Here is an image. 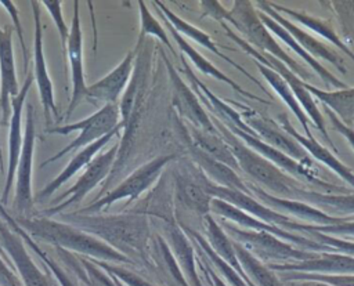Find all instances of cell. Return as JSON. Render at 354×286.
<instances>
[{
	"instance_id": "obj_39",
	"label": "cell",
	"mask_w": 354,
	"mask_h": 286,
	"mask_svg": "<svg viewBox=\"0 0 354 286\" xmlns=\"http://www.w3.org/2000/svg\"><path fill=\"white\" fill-rule=\"evenodd\" d=\"M0 6L7 11V14L10 15L11 21H12V26L17 32V36H18V40L21 43V47H22V54H24V61H25V65L28 62V50H26V46H25V37H24V29H22V25H21V19H19V15H18V10L14 4V1L11 0H0Z\"/></svg>"
},
{
	"instance_id": "obj_37",
	"label": "cell",
	"mask_w": 354,
	"mask_h": 286,
	"mask_svg": "<svg viewBox=\"0 0 354 286\" xmlns=\"http://www.w3.org/2000/svg\"><path fill=\"white\" fill-rule=\"evenodd\" d=\"M40 4L46 8V11L50 14L53 22L55 23V28H57L58 35H59L64 55H66V46H68L71 28H68L65 19H64V15H62V8H61L62 1H59V0H44V1H40Z\"/></svg>"
},
{
	"instance_id": "obj_7",
	"label": "cell",
	"mask_w": 354,
	"mask_h": 286,
	"mask_svg": "<svg viewBox=\"0 0 354 286\" xmlns=\"http://www.w3.org/2000/svg\"><path fill=\"white\" fill-rule=\"evenodd\" d=\"M118 153H119V144H115L108 151L98 153L90 162V164L84 169L79 180L59 196L58 200L61 202L57 206L43 210L41 216L51 218L65 213V210L69 207H77L82 203V200L86 198V195L91 192L108 175L109 170L115 163Z\"/></svg>"
},
{
	"instance_id": "obj_18",
	"label": "cell",
	"mask_w": 354,
	"mask_h": 286,
	"mask_svg": "<svg viewBox=\"0 0 354 286\" xmlns=\"http://www.w3.org/2000/svg\"><path fill=\"white\" fill-rule=\"evenodd\" d=\"M206 188H207V192L213 198L228 202V203L234 204L235 207L243 210L245 213L253 216L254 218H257L266 224H270V225L277 224V225H281L283 229H289V225L293 222V221H290V218L288 216H283L279 211L268 209L259 200L253 199L250 196V193L227 189V188L218 187L216 184H206Z\"/></svg>"
},
{
	"instance_id": "obj_17",
	"label": "cell",
	"mask_w": 354,
	"mask_h": 286,
	"mask_svg": "<svg viewBox=\"0 0 354 286\" xmlns=\"http://www.w3.org/2000/svg\"><path fill=\"white\" fill-rule=\"evenodd\" d=\"M136 53L130 51L122 62L106 73L102 79L87 86L86 101L91 104H116L122 91L127 87L133 68H134Z\"/></svg>"
},
{
	"instance_id": "obj_40",
	"label": "cell",
	"mask_w": 354,
	"mask_h": 286,
	"mask_svg": "<svg viewBox=\"0 0 354 286\" xmlns=\"http://www.w3.org/2000/svg\"><path fill=\"white\" fill-rule=\"evenodd\" d=\"M310 229L321 232V233H326V235H332V236H354V221H343L340 224H335V225H325V227H319V225H308Z\"/></svg>"
},
{
	"instance_id": "obj_4",
	"label": "cell",
	"mask_w": 354,
	"mask_h": 286,
	"mask_svg": "<svg viewBox=\"0 0 354 286\" xmlns=\"http://www.w3.org/2000/svg\"><path fill=\"white\" fill-rule=\"evenodd\" d=\"M213 124L224 135V141L230 146L238 163V167H241L246 174L254 178L264 188L283 196H295L297 184L293 178L288 177L282 170L260 156L256 151L239 142L238 137L227 130V127L220 123V120H216Z\"/></svg>"
},
{
	"instance_id": "obj_36",
	"label": "cell",
	"mask_w": 354,
	"mask_h": 286,
	"mask_svg": "<svg viewBox=\"0 0 354 286\" xmlns=\"http://www.w3.org/2000/svg\"><path fill=\"white\" fill-rule=\"evenodd\" d=\"M290 229L295 231H307L310 233L314 235L315 242L324 245L329 251H342L344 254H350L354 256V240H346V239H340L337 236H332V235H326V233H321L317 231H313L308 228L307 224H299V222H293Z\"/></svg>"
},
{
	"instance_id": "obj_5",
	"label": "cell",
	"mask_w": 354,
	"mask_h": 286,
	"mask_svg": "<svg viewBox=\"0 0 354 286\" xmlns=\"http://www.w3.org/2000/svg\"><path fill=\"white\" fill-rule=\"evenodd\" d=\"M119 126H123L120 122V112H119V105L118 104H105L102 105L97 112L90 115L88 117L75 122L71 124H64V126H55L48 130L50 134H58V135H66L73 131H80V134L71 141L65 148H62L59 152L54 153L50 156L47 160H44L40 166L43 169L44 166L54 163L59 160L62 156L72 151H79L97 140L102 138L104 135L112 133L115 128Z\"/></svg>"
},
{
	"instance_id": "obj_35",
	"label": "cell",
	"mask_w": 354,
	"mask_h": 286,
	"mask_svg": "<svg viewBox=\"0 0 354 286\" xmlns=\"http://www.w3.org/2000/svg\"><path fill=\"white\" fill-rule=\"evenodd\" d=\"M278 268H306V269H326V271H354V258L343 254H324L315 260L303 261L299 265H285Z\"/></svg>"
},
{
	"instance_id": "obj_41",
	"label": "cell",
	"mask_w": 354,
	"mask_h": 286,
	"mask_svg": "<svg viewBox=\"0 0 354 286\" xmlns=\"http://www.w3.org/2000/svg\"><path fill=\"white\" fill-rule=\"evenodd\" d=\"M0 286H22L12 268L0 256Z\"/></svg>"
},
{
	"instance_id": "obj_30",
	"label": "cell",
	"mask_w": 354,
	"mask_h": 286,
	"mask_svg": "<svg viewBox=\"0 0 354 286\" xmlns=\"http://www.w3.org/2000/svg\"><path fill=\"white\" fill-rule=\"evenodd\" d=\"M257 65V69L261 72V75L264 76V79L268 82V84H271V87L278 93V95L286 102V105L290 108V111L297 116L299 122L301 123L304 131H306V135L307 138H314L311 131L308 130V124H307V116L304 115V111L303 108L300 106V104L297 102V99L293 97V93L290 90V87L288 86V83L275 72L272 70L271 68H267L266 65L263 64H256Z\"/></svg>"
},
{
	"instance_id": "obj_33",
	"label": "cell",
	"mask_w": 354,
	"mask_h": 286,
	"mask_svg": "<svg viewBox=\"0 0 354 286\" xmlns=\"http://www.w3.org/2000/svg\"><path fill=\"white\" fill-rule=\"evenodd\" d=\"M275 11L279 10L281 12H285L288 15H290L293 19H296L297 22L303 23L304 26L315 30L318 35H321L324 39H326L328 41H332L335 46H337L340 50H343L346 54L350 55L351 59H354V54L350 51V48L339 39V36L335 33V30H332L330 26H328L322 19H318V18H313V17H308L306 14H300V12H296V11H292L289 8H285V7H281V6H277L274 3L270 4Z\"/></svg>"
},
{
	"instance_id": "obj_3",
	"label": "cell",
	"mask_w": 354,
	"mask_h": 286,
	"mask_svg": "<svg viewBox=\"0 0 354 286\" xmlns=\"http://www.w3.org/2000/svg\"><path fill=\"white\" fill-rule=\"evenodd\" d=\"M206 14L212 15L218 22L227 19L248 39V44L252 43L256 47L270 53L271 57L285 64L286 68H289L296 76L308 79L307 70L301 68L296 61H293L286 53H283V50L271 37L270 30H267L264 23L260 21L257 12L253 10L250 3L236 1L234 10L231 12H227L224 8H221V6L217 1H214L207 6Z\"/></svg>"
},
{
	"instance_id": "obj_15",
	"label": "cell",
	"mask_w": 354,
	"mask_h": 286,
	"mask_svg": "<svg viewBox=\"0 0 354 286\" xmlns=\"http://www.w3.org/2000/svg\"><path fill=\"white\" fill-rule=\"evenodd\" d=\"M32 12H33V23H35V35H33V64L35 72L33 77L36 80V86L39 90V97L44 113L48 116L50 113H58L55 101H54V87L48 75L46 58H44V47H43V23H41V4L40 1H32Z\"/></svg>"
},
{
	"instance_id": "obj_31",
	"label": "cell",
	"mask_w": 354,
	"mask_h": 286,
	"mask_svg": "<svg viewBox=\"0 0 354 286\" xmlns=\"http://www.w3.org/2000/svg\"><path fill=\"white\" fill-rule=\"evenodd\" d=\"M177 193L183 203H185L196 213L206 214L210 210V202L213 196L207 192L206 185L202 187L199 182L189 178H178Z\"/></svg>"
},
{
	"instance_id": "obj_29",
	"label": "cell",
	"mask_w": 354,
	"mask_h": 286,
	"mask_svg": "<svg viewBox=\"0 0 354 286\" xmlns=\"http://www.w3.org/2000/svg\"><path fill=\"white\" fill-rule=\"evenodd\" d=\"M304 87L310 94H314L325 105L329 106L332 112L339 115L342 122H351L354 117V88H344L339 91H322L307 83Z\"/></svg>"
},
{
	"instance_id": "obj_34",
	"label": "cell",
	"mask_w": 354,
	"mask_h": 286,
	"mask_svg": "<svg viewBox=\"0 0 354 286\" xmlns=\"http://www.w3.org/2000/svg\"><path fill=\"white\" fill-rule=\"evenodd\" d=\"M206 229H207V245L213 251H216L224 260H228L231 264L236 265V254L234 249V243L230 242L224 231L216 224V221L206 216Z\"/></svg>"
},
{
	"instance_id": "obj_11",
	"label": "cell",
	"mask_w": 354,
	"mask_h": 286,
	"mask_svg": "<svg viewBox=\"0 0 354 286\" xmlns=\"http://www.w3.org/2000/svg\"><path fill=\"white\" fill-rule=\"evenodd\" d=\"M0 245L24 286H53L48 276L32 260L19 233L3 217H0Z\"/></svg>"
},
{
	"instance_id": "obj_8",
	"label": "cell",
	"mask_w": 354,
	"mask_h": 286,
	"mask_svg": "<svg viewBox=\"0 0 354 286\" xmlns=\"http://www.w3.org/2000/svg\"><path fill=\"white\" fill-rule=\"evenodd\" d=\"M173 159V155H165L152 159L151 162L136 169L127 178H124L116 188H113L105 196L94 200L87 207L80 209L77 211L83 214H97L102 209L109 207L118 200L129 199V202H131L137 199L145 189H148L153 184V181L159 177L162 169Z\"/></svg>"
},
{
	"instance_id": "obj_28",
	"label": "cell",
	"mask_w": 354,
	"mask_h": 286,
	"mask_svg": "<svg viewBox=\"0 0 354 286\" xmlns=\"http://www.w3.org/2000/svg\"><path fill=\"white\" fill-rule=\"evenodd\" d=\"M191 135L195 141V146L206 153L209 158L231 167L232 170L238 167V163L224 140L214 135V133H207L196 127H191Z\"/></svg>"
},
{
	"instance_id": "obj_27",
	"label": "cell",
	"mask_w": 354,
	"mask_h": 286,
	"mask_svg": "<svg viewBox=\"0 0 354 286\" xmlns=\"http://www.w3.org/2000/svg\"><path fill=\"white\" fill-rule=\"evenodd\" d=\"M165 22H166V25L169 26V29H170V32H171V35H173V37H174V40L177 41V44H178V47L183 50V53H185L188 57H189V59L194 62V65L202 72V73H205V75H210V76H213V77H216V79H218V80H221V82H224V83H227V84H230L235 91H238L239 94H242V95H246V97H249V98H253V99H256V101H260V102H264V104H268V101H264V99H261V98H257V97H254L253 94H250L249 91H245L243 88H241L234 80H231L230 77H227L225 75H223L216 66H213L206 58H203L194 47H191L189 44H188V41H185L181 36H180V33L165 19Z\"/></svg>"
},
{
	"instance_id": "obj_24",
	"label": "cell",
	"mask_w": 354,
	"mask_h": 286,
	"mask_svg": "<svg viewBox=\"0 0 354 286\" xmlns=\"http://www.w3.org/2000/svg\"><path fill=\"white\" fill-rule=\"evenodd\" d=\"M155 6H158L159 7V10L162 11V14L165 15V19L178 32H181L183 35H185V36H188L189 39H194V41H198L201 46H203V47H206V48H209L212 53H214L216 55H218L221 59H224V61H227L228 64H231L234 68H236L241 73H243L246 77H249L253 83H256V84H259V86H261L260 84V82L256 79V77H253V76H250L242 66H239L238 64H235L230 57H227V55H224L223 53H220V50L217 48V46L214 44V41L205 33V32H202V30H199L198 28H195V26H192V25H189V23H187L185 21H183L180 17H177L174 12H171L167 7H165L162 3H159V1H155Z\"/></svg>"
},
{
	"instance_id": "obj_20",
	"label": "cell",
	"mask_w": 354,
	"mask_h": 286,
	"mask_svg": "<svg viewBox=\"0 0 354 286\" xmlns=\"http://www.w3.org/2000/svg\"><path fill=\"white\" fill-rule=\"evenodd\" d=\"M248 189H249V192H253L257 196V199L261 200L263 203H266V204H268L274 209L288 211L289 214H293V216H296L301 220H306L311 224H318L319 227L335 225V224H340V222L346 221L344 218L332 217V216L326 214L325 211H322L319 209H315V207H311L310 204H306L303 202L272 196V195L267 193L264 189H261L256 185H248Z\"/></svg>"
},
{
	"instance_id": "obj_21",
	"label": "cell",
	"mask_w": 354,
	"mask_h": 286,
	"mask_svg": "<svg viewBox=\"0 0 354 286\" xmlns=\"http://www.w3.org/2000/svg\"><path fill=\"white\" fill-rule=\"evenodd\" d=\"M259 7L270 17V18H272L275 22H278L293 39H295V41L304 50V51H307V54L308 55H317V57H319V58H322V59H325V61H328V62H330V64H333L340 72H346V68L343 66V61L332 51V50H329L326 46H324L321 41H318V40H315L314 37H311L310 35H307L304 30H301V29H299L297 26H295L293 23H290L286 18H283L281 14H278L271 6H270V3H266V1H260L259 3Z\"/></svg>"
},
{
	"instance_id": "obj_23",
	"label": "cell",
	"mask_w": 354,
	"mask_h": 286,
	"mask_svg": "<svg viewBox=\"0 0 354 286\" xmlns=\"http://www.w3.org/2000/svg\"><path fill=\"white\" fill-rule=\"evenodd\" d=\"M281 128L290 135L299 145H301L307 152H310L311 156H314L317 160L322 162L324 164H326L330 170H333L343 181H346L348 185L354 187V173L347 169L337 158L333 156L332 152H329L325 146H322L318 141H315L314 138H307L301 134H299L292 124L289 123V119L286 117V115H281Z\"/></svg>"
},
{
	"instance_id": "obj_26",
	"label": "cell",
	"mask_w": 354,
	"mask_h": 286,
	"mask_svg": "<svg viewBox=\"0 0 354 286\" xmlns=\"http://www.w3.org/2000/svg\"><path fill=\"white\" fill-rule=\"evenodd\" d=\"M259 15V18H260V21L264 23V26L266 28H268L272 33H275L282 41H285L293 51H296L321 77H322V80L328 84V86H333V87H337V88H342V90H344V88H347V86L343 83V82H340L339 79H336L333 75H330V72H328L322 65H319L311 55H308L296 41H295V39L278 23V22H275L272 18H270L267 14H264V12H259L257 14Z\"/></svg>"
},
{
	"instance_id": "obj_25",
	"label": "cell",
	"mask_w": 354,
	"mask_h": 286,
	"mask_svg": "<svg viewBox=\"0 0 354 286\" xmlns=\"http://www.w3.org/2000/svg\"><path fill=\"white\" fill-rule=\"evenodd\" d=\"M191 151H192L191 153H192L194 159L196 160V163L207 173V175L214 182L218 184V187L232 189V191H241V192H245V193H250L248 187H245V184L238 178V175L235 174V171L231 167L209 158L206 153H203L196 146H194Z\"/></svg>"
},
{
	"instance_id": "obj_32",
	"label": "cell",
	"mask_w": 354,
	"mask_h": 286,
	"mask_svg": "<svg viewBox=\"0 0 354 286\" xmlns=\"http://www.w3.org/2000/svg\"><path fill=\"white\" fill-rule=\"evenodd\" d=\"M295 196H301L315 206L328 207L340 214H354V195H332L297 188Z\"/></svg>"
},
{
	"instance_id": "obj_19",
	"label": "cell",
	"mask_w": 354,
	"mask_h": 286,
	"mask_svg": "<svg viewBox=\"0 0 354 286\" xmlns=\"http://www.w3.org/2000/svg\"><path fill=\"white\" fill-rule=\"evenodd\" d=\"M122 127H123V126H119V127L115 128L112 133H109V134L104 135L102 138L97 140L95 142H93V144H90V145H87V146L79 149V151L73 155V158L69 160V163L65 166V169H64L54 180H51L47 185H44L43 189H40V191L37 192V195H36V202H44V200H47L59 187H62L66 181H69L76 173H79L82 169H86V167L90 164V162L98 155V152H100L115 135L119 134V131H120Z\"/></svg>"
},
{
	"instance_id": "obj_9",
	"label": "cell",
	"mask_w": 354,
	"mask_h": 286,
	"mask_svg": "<svg viewBox=\"0 0 354 286\" xmlns=\"http://www.w3.org/2000/svg\"><path fill=\"white\" fill-rule=\"evenodd\" d=\"M26 119H25V134L22 140V148L15 170V195H14V210L19 217H28L33 207L32 196V164L36 142V123L35 111L32 104H26Z\"/></svg>"
},
{
	"instance_id": "obj_22",
	"label": "cell",
	"mask_w": 354,
	"mask_h": 286,
	"mask_svg": "<svg viewBox=\"0 0 354 286\" xmlns=\"http://www.w3.org/2000/svg\"><path fill=\"white\" fill-rule=\"evenodd\" d=\"M169 73L173 84L174 105L180 111V113L185 116L188 120H191L196 128L207 133H214V124L210 122V119L202 109L201 104L194 97V93L191 91V88L184 84L178 73H176L174 69H170V66H169Z\"/></svg>"
},
{
	"instance_id": "obj_12",
	"label": "cell",
	"mask_w": 354,
	"mask_h": 286,
	"mask_svg": "<svg viewBox=\"0 0 354 286\" xmlns=\"http://www.w3.org/2000/svg\"><path fill=\"white\" fill-rule=\"evenodd\" d=\"M243 117H245L243 119L245 124L250 127V130L254 133V135L257 138L264 140L266 144L283 152L285 155L295 159L297 163H300L306 169L311 170L314 167L313 160L310 159V156L304 151V148L301 145H299L290 135H288L286 133H282L281 127H278L272 122L267 120L257 112L248 109L246 106H245Z\"/></svg>"
},
{
	"instance_id": "obj_38",
	"label": "cell",
	"mask_w": 354,
	"mask_h": 286,
	"mask_svg": "<svg viewBox=\"0 0 354 286\" xmlns=\"http://www.w3.org/2000/svg\"><path fill=\"white\" fill-rule=\"evenodd\" d=\"M138 6H140V19H141L140 40H142V37L145 35H152V36H156L158 39H160L171 50V44L169 43V39H167L165 30L162 29L159 22L152 17V14L148 11L145 3L144 1H138Z\"/></svg>"
},
{
	"instance_id": "obj_1",
	"label": "cell",
	"mask_w": 354,
	"mask_h": 286,
	"mask_svg": "<svg viewBox=\"0 0 354 286\" xmlns=\"http://www.w3.org/2000/svg\"><path fill=\"white\" fill-rule=\"evenodd\" d=\"M59 220L102 240L122 254L142 256L149 240V224L145 216L126 214H83L62 213ZM127 257V256H126Z\"/></svg>"
},
{
	"instance_id": "obj_16",
	"label": "cell",
	"mask_w": 354,
	"mask_h": 286,
	"mask_svg": "<svg viewBox=\"0 0 354 286\" xmlns=\"http://www.w3.org/2000/svg\"><path fill=\"white\" fill-rule=\"evenodd\" d=\"M19 88L12 47V28H0V113L3 124L10 120L11 99L18 95Z\"/></svg>"
},
{
	"instance_id": "obj_14",
	"label": "cell",
	"mask_w": 354,
	"mask_h": 286,
	"mask_svg": "<svg viewBox=\"0 0 354 286\" xmlns=\"http://www.w3.org/2000/svg\"><path fill=\"white\" fill-rule=\"evenodd\" d=\"M33 84V73H29L25 79V83L19 88L17 97L11 99V115H10V131H8V163H7V174L6 184L1 193V204L8 202L10 191L12 187V181L15 178L17 163L19 159L21 148H22V109L25 106V101L28 93Z\"/></svg>"
},
{
	"instance_id": "obj_42",
	"label": "cell",
	"mask_w": 354,
	"mask_h": 286,
	"mask_svg": "<svg viewBox=\"0 0 354 286\" xmlns=\"http://www.w3.org/2000/svg\"><path fill=\"white\" fill-rule=\"evenodd\" d=\"M326 115L329 116V119H330L333 127L348 141V144H350V145L353 146V149H354V130L350 128L347 124H344L340 119H337V116H336L329 108H326Z\"/></svg>"
},
{
	"instance_id": "obj_6",
	"label": "cell",
	"mask_w": 354,
	"mask_h": 286,
	"mask_svg": "<svg viewBox=\"0 0 354 286\" xmlns=\"http://www.w3.org/2000/svg\"><path fill=\"white\" fill-rule=\"evenodd\" d=\"M221 25H223V28H224L227 36H230L235 43H238V44H239L248 54H250L259 64H263V65H266L267 68H271L272 70H275V72L288 83V86L290 87L292 93L295 94V97H296L297 102L300 104V106H303V109H306L307 115H308L310 119L314 122L315 127H317V128L322 133V135L325 137L328 145L336 152V146L333 145V142L330 141V138H329V135H328V133H326L325 123H324V117H322V115L319 113V111H318L315 102L313 101L311 94H310V93L307 91V88L304 87V82L300 80V79H299L289 68H286V65L282 64L279 59H277V58H274V57H271V55H266L264 53H259V51L254 50L250 44H248L243 39H241L238 35H235L225 23L221 22Z\"/></svg>"
},
{
	"instance_id": "obj_2",
	"label": "cell",
	"mask_w": 354,
	"mask_h": 286,
	"mask_svg": "<svg viewBox=\"0 0 354 286\" xmlns=\"http://www.w3.org/2000/svg\"><path fill=\"white\" fill-rule=\"evenodd\" d=\"M15 224L22 228L32 239L41 240L54 247L75 251L91 257L97 261L106 263H129L130 258L116 251L102 240L66 224L61 220L50 217H17Z\"/></svg>"
},
{
	"instance_id": "obj_13",
	"label": "cell",
	"mask_w": 354,
	"mask_h": 286,
	"mask_svg": "<svg viewBox=\"0 0 354 286\" xmlns=\"http://www.w3.org/2000/svg\"><path fill=\"white\" fill-rule=\"evenodd\" d=\"M66 54L71 65V102L66 111V117H69L75 109L80 105L82 101L86 99L87 84L84 80V68H83V35H82V23H80V4L79 1H73V17L71 25V33L66 46Z\"/></svg>"
},
{
	"instance_id": "obj_10",
	"label": "cell",
	"mask_w": 354,
	"mask_h": 286,
	"mask_svg": "<svg viewBox=\"0 0 354 286\" xmlns=\"http://www.w3.org/2000/svg\"><path fill=\"white\" fill-rule=\"evenodd\" d=\"M227 232L235 238V242L246 249L249 253H254L263 258H311L315 254L310 250L295 249L292 245L279 240L272 233L266 231H248L241 229L223 221Z\"/></svg>"
}]
</instances>
